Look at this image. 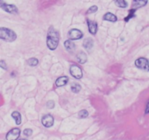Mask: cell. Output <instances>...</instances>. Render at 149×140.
I'll return each instance as SVG.
<instances>
[{"label": "cell", "mask_w": 149, "mask_h": 140, "mask_svg": "<svg viewBox=\"0 0 149 140\" xmlns=\"http://www.w3.org/2000/svg\"><path fill=\"white\" fill-rule=\"evenodd\" d=\"M59 43V35L52 26L49 27L47 37V45L48 48L54 50L58 47Z\"/></svg>", "instance_id": "6da1fadb"}, {"label": "cell", "mask_w": 149, "mask_h": 140, "mask_svg": "<svg viewBox=\"0 0 149 140\" xmlns=\"http://www.w3.org/2000/svg\"><path fill=\"white\" fill-rule=\"evenodd\" d=\"M0 39L6 42H14L17 39V34L13 30L7 28H0Z\"/></svg>", "instance_id": "7a4b0ae2"}, {"label": "cell", "mask_w": 149, "mask_h": 140, "mask_svg": "<svg viewBox=\"0 0 149 140\" xmlns=\"http://www.w3.org/2000/svg\"><path fill=\"white\" fill-rule=\"evenodd\" d=\"M135 66L140 69L144 71H149V62L148 60L145 58H139L135 62Z\"/></svg>", "instance_id": "3957f363"}, {"label": "cell", "mask_w": 149, "mask_h": 140, "mask_svg": "<svg viewBox=\"0 0 149 140\" xmlns=\"http://www.w3.org/2000/svg\"><path fill=\"white\" fill-rule=\"evenodd\" d=\"M0 7L7 13H11V14H17L18 13V10L14 4H8L4 1H0Z\"/></svg>", "instance_id": "277c9868"}, {"label": "cell", "mask_w": 149, "mask_h": 140, "mask_svg": "<svg viewBox=\"0 0 149 140\" xmlns=\"http://www.w3.org/2000/svg\"><path fill=\"white\" fill-rule=\"evenodd\" d=\"M83 36L82 32L80 30L77 29H73L68 32V37L69 40H77V39H81Z\"/></svg>", "instance_id": "5b68a950"}, {"label": "cell", "mask_w": 149, "mask_h": 140, "mask_svg": "<svg viewBox=\"0 0 149 140\" xmlns=\"http://www.w3.org/2000/svg\"><path fill=\"white\" fill-rule=\"evenodd\" d=\"M20 134V130L17 128H13L10 130L6 135L7 140H17Z\"/></svg>", "instance_id": "8992f818"}, {"label": "cell", "mask_w": 149, "mask_h": 140, "mask_svg": "<svg viewBox=\"0 0 149 140\" xmlns=\"http://www.w3.org/2000/svg\"><path fill=\"white\" fill-rule=\"evenodd\" d=\"M70 73L76 79H80L82 77V71L77 65H72L70 67Z\"/></svg>", "instance_id": "52a82bcc"}, {"label": "cell", "mask_w": 149, "mask_h": 140, "mask_svg": "<svg viewBox=\"0 0 149 140\" xmlns=\"http://www.w3.org/2000/svg\"><path fill=\"white\" fill-rule=\"evenodd\" d=\"M42 123L43 124L44 126L46 128H49V127L52 126L54 124V118L52 115H46L42 118Z\"/></svg>", "instance_id": "ba28073f"}, {"label": "cell", "mask_w": 149, "mask_h": 140, "mask_svg": "<svg viewBox=\"0 0 149 140\" xmlns=\"http://www.w3.org/2000/svg\"><path fill=\"white\" fill-rule=\"evenodd\" d=\"M87 25H88L89 28V32L90 34L95 35L96 34L97 31V23L96 22L93 21V20H90L89 19H87Z\"/></svg>", "instance_id": "9c48e42d"}, {"label": "cell", "mask_w": 149, "mask_h": 140, "mask_svg": "<svg viewBox=\"0 0 149 140\" xmlns=\"http://www.w3.org/2000/svg\"><path fill=\"white\" fill-rule=\"evenodd\" d=\"M68 82V77L66 76H63L58 78L55 81V85L57 87H62V86L65 85Z\"/></svg>", "instance_id": "30bf717a"}, {"label": "cell", "mask_w": 149, "mask_h": 140, "mask_svg": "<svg viewBox=\"0 0 149 140\" xmlns=\"http://www.w3.org/2000/svg\"><path fill=\"white\" fill-rule=\"evenodd\" d=\"M64 46L68 52H73L75 50V44L71 40H66L64 42Z\"/></svg>", "instance_id": "8fae6325"}, {"label": "cell", "mask_w": 149, "mask_h": 140, "mask_svg": "<svg viewBox=\"0 0 149 140\" xmlns=\"http://www.w3.org/2000/svg\"><path fill=\"white\" fill-rule=\"evenodd\" d=\"M83 46L87 50H90V49H92V48L93 47V40L92 39V38L88 37L84 39V42H83Z\"/></svg>", "instance_id": "7c38bea8"}, {"label": "cell", "mask_w": 149, "mask_h": 140, "mask_svg": "<svg viewBox=\"0 0 149 140\" xmlns=\"http://www.w3.org/2000/svg\"><path fill=\"white\" fill-rule=\"evenodd\" d=\"M103 19L104 20H108V21L111 22H116L117 20V18L115 15H113L111 13H107L106 14L104 15Z\"/></svg>", "instance_id": "4fadbf2b"}, {"label": "cell", "mask_w": 149, "mask_h": 140, "mask_svg": "<svg viewBox=\"0 0 149 140\" xmlns=\"http://www.w3.org/2000/svg\"><path fill=\"white\" fill-rule=\"evenodd\" d=\"M77 60H78L79 63H80V64H84V63H86V61H87V55H86L85 52H79L77 55Z\"/></svg>", "instance_id": "5bb4252c"}, {"label": "cell", "mask_w": 149, "mask_h": 140, "mask_svg": "<svg viewBox=\"0 0 149 140\" xmlns=\"http://www.w3.org/2000/svg\"><path fill=\"white\" fill-rule=\"evenodd\" d=\"M12 117H13V119L15 121V123L17 125H20L21 123V115L17 111H15L12 113Z\"/></svg>", "instance_id": "9a60e30c"}, {"label": "cell", "mask_w": 149, "mask_h": 140, "mask_svg": "<svg viewBox=\"0 0 149 140\" xmlns=\"http://www.w3.org/2000/svg\"><path fill=\"white\" fill-rule=\"evenodd\" d=\"M147 3L148 1H132V7H133L134 10H136L137 8L145 6Z\"/></svg>", "instance_id": "2e32d148"}, {"label": "cell", "mask_w": 149, "mask_h": 140, "mask_svg": "<svg viewBox=\"0 0 149 140\" xmlns=\"http://www.w3.org/2000/svg\"><path fill=\"white\" fill-rule=\"evenodd\" d=\"M27 63L31 66H35L39 64V60L36 59V58H31L28 60Z\"/></svg>", "instance_id": "e0dca14e"}, {"label": "cell", "mask_w": 149, "mask_h": 140, "mask_svg": "<svg viewBox=\"0 0 149 140\" xmlns=\"http://www.w3.org/2000/svg\"><path fill=\"white\" fill-rule=\"evenodd\" d=\"M115 4L118 6L119 7H122V8H125L127 7V2L124 0H119V1H115Z\"/></svg>", "instance_id": "ac0fdd59"}, {"label": "cell", "mask_w": 149, "mask_h": 140, "mask_svg": "<svg viewBox=\"0 0 149 140\" xmlns=\"http://www.w3.org/2000/svg\"><path fill=\"white\" fill-rule=\"evenodd\" d=\"M71 88V90H72V92H74V93H78L80 91V90H81V86H80V85L77 84V83L73 84Z\"/></svg>", "instance_id": "d6986e66"}, {"label": "cell", "mask_w": 149, "mask_h": 140, "mask_svg": "<svg viewBox=\"0 0 149 140\" xmlns=\"http://www.w3.org/2000/svg\"><path fill=\"white\" fill-rule=\"evenodd\" d=\"M88 115H89L88 112H87L86 109H82V110H81L79 112V118H86L87 116H88Z\"/></svg>", "instance_id": "ffe728a7"}, {"label": "cell", "mask_w": 149, "mask_h": 140, "mask_svg": "<svg viewBox=\"0 0 149 140\" xmlns=\"http://www.w3.org/2000/svg\"><path fill=\"white\" fill-rule=\"evenodd\" d=\"M98 10L97 7L96 5H93L91 7L88 9V10L87 11V14H90V13H94L95 12H97V10Z\"/></svg>", "instance_id": "44dd1931"}, {"label": "cell", "mask_w": 149, "mask_h": 140, "mask_svg": "<svg viewBox=\"0 0 149 140\" xmlns=\"http://www.w3.org/2000/svg\"><path fill=\"white\" fill-rule=\"evenodd\" d=\"M136 10H134V9H132V10L130 11V13H129V15L127 16V17H126V18H125V20L126 21H128L129 20V19L132 18H133L134 16H135V12Z\"/></svg>", "instance_id": "7402d4cb"}, {"label": "cell", "mask_w": 149, "mask_h": 140, "mask_svg": "<svg viewBox=\"0 0 149 140\" xmlns=\"http://www.w3.org/2000/svg\"><path fill=\"white\" fill-rule=\"evenodd\" d=\"M32 133H33V131L31 129H30V128H26V129H25L23 131V134L26 135V136H30L32 134Z\"/></svg>", "instance_id": "603a6c76"}, {"label": "cell", "mask_w": 149, "mask_h": 140, "mask_svg": "<svg viewBox=\"0 0 149 140\" xmlns=\"http://www.w3.org/2000/svg\"><path fill=\"white\" fill-rule=\"evenodd\" d=\"M55 106V102L53 101H49V102H47V107L49 108V109H52Z\"/></svg>", "instance_id": "cb8c5ba5"}, {"label": "cell", "mask_w": 149, "mask_h": 140, "mask_svg": "<svg viewBox=\"0 0 149 140\" xmlns=\"http://www.w3.org/2000/svg\"><path fill=\"white\" fill-rule=\"evenodd\" d=\"M0 67H1V69H4V70L7 69V64H6V63L4 62V61H0Z\"/></svg>", "instance_id": "d4e9b609"}, {"label": "cell", "mask_w": 149, "mask_h": 140, "mask_svg": "<svg viewBox=\"0 0 149 140\" xmlns=\"http://www.w3.org/2000/svg\"><path fill=\"white\" fill-rule=\"evenodd\" d=\"M146 113H149V102L147 104L146 109Z\"/></svg>", "instance_id": "484cf974"}, {"label": "cell", "mask_w": 149, "mask_h": 140, "mask_svg": "<svg viewBox=\"0 0 149 140\" xmlns=\"http://www.w3.org/2000/svg\"><path fill=\"white\" fill-rule=\"evenodd\" d=\"M19 140H26V139H19Z\"/></svg>", "instance_id": "4316f807"}]
</instances>
